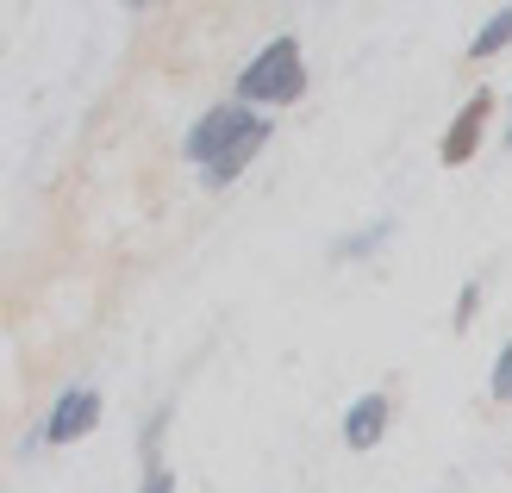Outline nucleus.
<instances>
[{
    "label": "nucleus",
    "mask_w": 512,
    "mask_h": 493,
    "mask_svg": "<svg viewBox=\"0 0 512 493\" xmlns=\"http://www.w3.org/2000/svg\"><path fill=\"white\" fill-rule=\"evenodd\" d=\"M263 144H269V119H256L250 107H213V113H200V125L188 132L182 150L207 169L213 188H225Z\"/></svg>",
    "instance_id": "nucleus-1"
},
{
    "label": "nucleus",
    "mask_w": 512,
    "mask_h": 493,
    "mask_svg": "<svg viewBox=\"0 0 512 493\" xmlns=\"http://www.w3.org/2000/svg\"><path fill=\"white\" fill-rule=\"evenodd\" d=\"M300 44L294 38H275V44H263L250 57V69L238 75V94H244V107L250 100H263V107H288V100H300Z\"/></svg>",
    "instance_id": "nucleus-2"
},
{
    "label": "nucleus",
    "mask_w": 512,
    "mask_h": 493,
    "mask_svg": "<svg viewBox=\"0 0 512 493\" xmlns=\"http://www.w3.org/2000/svg\"><path fill=\"white\" fill-rule=\"evenodd\" d=\"M94 425H100V394H94V387H69V394L50 406L44 437H50V444H75V437H88Z\"/></svg>",
    "instance_id": "nucleus-3"
},
{
    "label": "nucleus",
    "mask_w": 512,
    "mask_h": 493,
    "mask_svg": "<svg viewBox=\"0 0 512 493\" xmlns=\"http://www.w3.org/2000/svg\"><path fill=\"white\" fill-rule=\"evenodd\" d=\"M488 107H494L488 94H469V100H463V113H456L450 132H444V163H469V157H475L481 125H488Z\"/></svg>",
    "instance_id": "nucleus-4"
},
{
    "label": "nucleus",
    "mask_w": 512,
    "mask_h": 493,
    "mask_svg": "<svg viewBox=\"0 0 512 493\" xmlns=\"http://www.w3.org/2000/svg\"><path fill=\"white\" fill-rule=\"evenodd\" d=\"M381 431H388V400H381V394H363V400L344 412V444L350 450L381 444Z\"/></svg>",
    "instance_id": "nucleus-5"
},
{
    "label": "nucleus",
    "mask_w": 512,
    "mask_h": 493,
    "mask_svg": "<svg viewBox=\"0 0 512 493\" xmlns=\"http://www.w3.org/2000/svg\"><path fill=\"white\" fill-rule=\"evenodd\" d=\"M500 44H512V7H500L488 25H481V32H475V44H469V57H494Z\"/></svg>",
    "instance_id": "nucleus-6"
},
{
    "label": "nucleus",
    "mask_w": 512,
    "mask_h": 493,
    "mask_svg": "<svg viewBox=\"0 0 512 493\" xmlns=\"http://www.w3.org/2000/svg\"><path fill=\"white\" fill-rule=\"evenodd\" d=\"M494 400L500 406H512V344L500 350V362H494Z\"/></svg>",
    "instance_id": "nucleus-7"
},
{
    "label": "nucleus",
    "mask_w": 512,
    "mask_h": 493,
    "mask_svg": "<svg viewBox=\"0 0 512 493\" xmlns=\"http://www.w3.org/2000/svg\"><path fill=\"white\" fill-rule=\"evenodd\" d=\"M138 493H175V475H169V469H163V462H157V469H150V475H144V487H138Z\"/></svg>",
    "instance_id": "nucleus-8"
},
{
    "label": "nucleus",
    "mask_w": 512,
    "mask_h": 493,
    "mask_svg": "<svg viewBox=\"0 0 512 493\" xmlns=\"http://www.w3.org/2000/svg\"><path fill=\"white\" fill-rule=\"evenodd\" d=\"M506 144H512V125H506Z\"/></svg>",
    "instance_id": "nucleus-9"
}]
</instances>
